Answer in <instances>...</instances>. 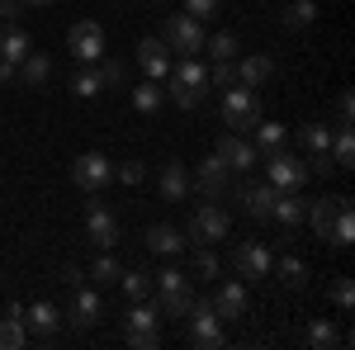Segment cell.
<instances>
[{"label":"cell","mask_w":355,"mask_h":350,"mask_svg":"<svg viewBox=\"0 0 355 350\" xmlns=\"http://www.w3.org/2000/svg\"><path fill=\"white\" fill-rule=\"evenodd\" d=\"M204 95H209V67L199 57L171 62V71H166V100H175L180 109H194Z\"/></svg>","instance_id":"cell-1"},{"label":"cell","mask_w":355,"mask_h":350,"mask_svg":"<svg viewBox=\"0 0 355 350\" xmlns=\"http://www.w3.org/2000/svg\"><path fill=\"white\" fill-rule=\"evenodd\" d=\"M218 114H223V128H227V133H251V128L261 123V95H256L251 85H227Z\"/></svg>","instance_id":"cell-2"},{"label":"cell","mask_w":355,"mask_h":350,"mask_svg":"<svg viewBox=\"0 0 355 350\" xmlns=\"http://www.w3.org/2000/svg\"><path fill=\"white\" fill-rule=\"evenodd\" d=\"M152 289H157V313L162 317H185L194 308V289H190V279L180 274V270L171 265V270H162V274H152Z\"/></svg>","instance_id":"cell-3"},{"label":"cell","mask_w":355,"mask_h":350,"mask_svg":"<svg viewBox=\"0 0 355 350\" xmlns=\"http://www.w3.org/2000/svg\"><path fill=\"white\" fill-rule=\"evenodd\" d=\"M204 24L199 19H190L185 10L180 15H166V24H162V43L171 48V53H180V57H199L204 53Z\"/></svg>","instance_id":"cell-4"},{"label":"cell","mask_w":355,"mask_h":350,"mask_svg":"<svg viewBox=\"0 0 355 350\" xmlns=\"http://www.w3.org/2000/svg\"><path fill=\"white\" fill-rule=\"evenodd\" d=\"M266 161V180H270L275 189H303L308 185V161L303 157H294V152H270V157H261Z\"/></svg>","instance_id":"cell-5"},{"label":"cell","mask_w":355,"mask_h":350,"mask_svg":"<svg viewBox=\"0 0 355 350\" xmlns=\"http://www.w3.org/2000/svg\"><path fill=\"white\" fill-rule=\"evenodd\" d=\"M190 242H199V246H214V242H223L227 237V213L218 209V199H204L199 209L190 213V232H185Z\"/></svg>","instance_id":"cell-6"},{"label":"cell","mask_w":355,"mask_h":350,"mask_svg":"<svg viewBox=\"0 0 355 350\" xmlns=\"http://www.w3.org/2000/svg\"><path fill=\"white\" fill-rule=\"evenodd\" d=\"M128 346L133 350H157L162 346V313L147 308L142 298H137L133 313H128Z\"/></svg>","instance_id":"cell-7"},{"label":"cell","mask_w":355,"mask_h":350,"mask_svg":"<svg viewBox=\"0 0 355 350\" xmlns=\"http://www.w3.org/2000/svg\"><path fill=\"white\" fill-rule=\"evenodd\" d=\"M67 53L76 57L81 67L100 62V57H105V28L95 24V19H81V24H71V33H67Z\"/></svg>","instance_id":"cell-8"},{"label":"cell","mask_w":355,"mask_h":350,"mask_svg":"<svg viewBox=\"0 0 355 350\" xmlns=\"http://www.w3.org/2000/svg\"><path fill=\"white\" fill-rule=\"evenodd\" d=\"M71 180L81 189H90V194H100V189L114 180V161L105 152H81V157L71 161Z\"/></svg>","instance_id":"cell-9"},{"label":"cell","mask_w":355,"mask_h":350,"mask_svg":"<svg viewBox=\"0 0 355 350\" xmlns=\"http://www.w3.org/2000/svg\"><path fill=\"white\" fill-rule=\"evenodd\" d=\"M185 322H190V346H204V350L223 346V317L209 303H194L190 313H185Z\"/></svg>","instance_id":"cell-10"},{"label":"cell","mask_w":355,"mask_h":350,"mask_svg":"<svg viewBox=\"0 0 355 350\" xmlns=\"http://www.w3.org/2000/svg\"><path fill=\"white\" fill-rule=\"evenodd\" d=\"M209 308L218 313L223 322H242L246 313H251V298H246V284H242V279H223L218 289H214V298H209Z\"/></svg>","instance_id":"cell-11"},{"label":"cell","mask_w":355,"mask_h":350,"mask_svg":"<svg viewBox=\"0 0 355 350\" xmlns=\"http://www.w3.org/2000/svg\"><path fill=\"white\" fill-rule=\"evenodd\" d=\"M232 265H237V274H242V279H251V284H256V279H266V274H270V246L266 242H237V251H232Z\"/></svg>","instance_id":"cell-12"},{"label":"cell","mask_w":355,"mask_h":350,"mask_svg":"<svg viewBox=\"0 0 355 350\" xmlns=\"http://www.w3.org/2000/svg\"><path fill=\"white\" fill-rule=\"evenodd\" d=\"M24 331H28V336H38V341H53L57 331H62V308L48 303V298L28 303V308H24Z\"/></svg>","instance_id":"cell-13"},{"label":"cell","mask_w":355,"mask_h":350,"mask_svg":"<svg viewBox=\"0 0 355 350\" xmlns=\"http://www.w3.org/2000/svg\"><path fill=\"white\" fill-rule=\"evenodd\" d=\"M85 237L100 246V251H110L114 242H119V218L95 199V204H85Z\"/></svg>","instance_id":"cell-14"},{"label":"cell","mask_w":355,"mask_h":350,"mask_svg":"<svg viewBox=\"0 0 355 350\" xmlns=\"http://www.w3.org/2000/svg\"><path fill=\"white\" fill-rule=\"evenodd\" d=\"M214 157H218L227 170H251V166L261 161V157H256V147H251L242 133H223L218 147H214Z\"/></svg>","instance_id":"cell-15"},{"label":"cell","mask_w":355,"mask_h":350,"mask_svg":"<svg viewBox=\"0 0 355 350\" xmlns=\"http://www.w3.org/2000/svg\"><path fill=\"white\" fill-rule=\"evenodd\" d=\"M137 67H142L147 81H166V71H171V48H166L162 38H137Z\"/></svg>","instance_id":"cell-16"},{"label":"cell","mask_w":355,"mask_h":350,"mask_svg":"<svg viewBox=\"0 0 355 350\" xmlns=\"http://www.w3.org/2000/svg\"><path fill=\"white\" fill-rule=\"evenodd\" d=\"M71 326H95L100 317H105V298H100V289H85V284H76L71 289Z\"/></svg>","instance_id":"cell-17"},{"label":"cell","mask_w":355,"mask_h":350,"mask_svg":"<svg viewBox=\"0 0 355 350\" xmlns=\"http://www.w3.org/2000/svg\"><path fill=\"white\" fill-rule=\"evenodd\" d=\"M237 199H242V209L256 218V222H266V218H270V209H275V199H279V189H275L270 180H251V185L237 189Z\"/></svg>","instance_id":"cell-18"},{"label":"cell","mask_w":355,"mask_h":350,"mask_svg":"<svg viewBox=\"0 0 355 350\" xmlns=\"http://www.w3.org/2000/svg\"><path fill=\"white\" fill-rule=\"evenodd\" d=\"M227 175H232V170H227L218 157H209V161L199 166V175L190 180V189H199L204 199H223V194H227Z\"/></svg>","instance_id":"cell-19"},{"label":"cell","mask_w":355,"mask_h":350,"mask_svg":"<svg viewBox=\"0 0 355 350\" xmlns=\"http://www.w3.org/2000/svg\"><path fill=\"white\" fill-rule=\"evenodd\" d=\"M341 204H346V194H322V199H313V204H308V222H313V232H318V237H322V242H327V232H331V218H336V209H341Z\"/></svg>","instance_id":"cell-20"},{"label":"cell","mask_w":355,"mask_h":350,"mask_svg":"<svg viewBox=\"0 0 355 350\" xmlns=\"http://www.w3.org/2000/svg\"><path fill=\"white\" fill-rule=\"evenodd\" d=\"M162 199L166 204H180L185 194H190V170H185V161H166L162 166Z\"/></svg>","instance_id":"cell-21"},{"label":"cell","mask_w":355,"mask_h":350,"mask_svg":"<svg viewBox=\"0 0 355 350\" xmlns=\"http://www.w3.org/2000/svg\"><path fill=\"white\" fill-rule=\"evenodd\" d=\"M303 213H308V199H299V189H279V199H275L270 218L279 222V227H299Z\"/></svg>","instance_id":"cell-22"},{"label":"cell","mask_w":355,"mask_h":350,"mask_svg":"<svg viewBox=\"0 0 355 350\" xmlns=\"http://www.w3.org/2000/svg\"><path fill=\"white\" fill-rule=\"evenodd\" d=\"M185 232H175L171 222H157V227H147V251H157V256H180L185 251Z\"/></svg>","instance_id":"cell-23"},{"label":"cell","mask_w":355,"mask_h":350,"mask_svg":"<svg viewBox=\"0 0 355 350\" xmlns=\"http://www.w3.org/2000/svg\"><path fill=\"white\" fill-rule=\"evenodd\" d=\"M48 81H53V62H48V53H28L24 62H19V85H24V90H43Z\"/></svg>","instance_id":"cell-24"},{"label":"cell","mask_w":355,"mask_h":350,"mask_svg":"<svg viewBox=\"0 0 355 350\" xmlns=\"http://www.w3.org/2000/svg\"><path fill=\"white\" fill-rule=\"evenodd\" d=\"M270 76H275V62L266 53H251V57L237 62V85H251V90H256V85H266Z\"/></svg>","instance_id":"cell-25"},{"label":"cell","mask_w":355,"mask_h":350,"mask_svg":"<svg viewBox=\"0 0 355 350\" xmlns=\"http://www.w3.org/2000/svg\"><path fill=\"white\" fill-rule=\"evenodd\" d=\"M33 53V43H28V33L24 28H15V24H0V62H24V57Z\"/></svg>","instance_id":"cell-26"},{"label":"cell","mask_w":355,"mask_h":350,"mask_svg":"<svg viewBox=\"0 0 355 350\" xmlns=\"http://www.w3.org/2000/svg\"><path fill=\"white\" fill-rule=\"evenodd\" d=\"M327 242L336 246V251H346V246L355 242V209H351V199L336 209V218H331V232H327Z\"/></svg>","instance_id":"cell-27"},{"label":"cell","mask_w":355,"mask_h":350,"mask_svg":"<svg viewBox=\"0 0 355 350\" xmlns=\"http://www.w3.org/2000/svg\"><path fill=\"white\" fill-rule=\"evenodd\" d=\"M251 133H256V142H251V147H256V157H270V152H279V147H284L289 128H284V123H266V119H261Z\"/></svg>","instance_id":"cell-28"},{"label":"cell","mask_w":355,"mask_h":350,"mask_svg":"<svg viewBox=\"0 0 355 350\" xmlns=\"http://www.w3.org/2000/svg\"><path fill=\"white\" fill-rule=\"evenodd\" d=\"M67 90H71L76 100H95V95L105 90V81H100V71H95V67H81V71H71V76H67Z\"/></svg>","instance_id":"cell-29"},{"label":"cell","mask_w":355,"mask_h":350,"mask_svg":"<svg viewBox=\"0 0 355 350\" xmlns=\"http://www.w3.org/2000/svg\"><path fill=\"white\" fill-rule=\"evenodd\" d=\"M327 157H331L336 170H351V166H355V137H351V128H336V133H331Z\"/></svg>","instance_id":"cell-30"},{"label":"cell","mask_w":355,"mask_h":350,"mask_svg":"<svg viewBox=\"0 0 355 350\" xmlns=\"http://www.w3.org/2000/svg\"><path fill=\"white\" fill-rule=\"evenodd\" d=\"M162 105H166V85L162 81H142L133 90V109H137V114H157Z\"/></svg>","instance_id":"cell-31"},{"label":"cell","mask_w":355,"mask_h":350,"mask_svg":"<svg viewBox=\"0 0 355 350\" xmlns=\"http://www.w3.org/2000/svg\"><path fill=\"white\" fill-rule=\"evenodd\" d=\"M318 19V0H289L284 5V28H308Z\"/></svg>","instance_id":"cell-32"},{"label":"cell","mask_w":355,"mask_h":350,"mask_svg":"<svg viewBox=\"0 0 355 350\" xmlns=\"http://www.w3.org/2000/svg\"><path fill=\"white\" fill-rule=\"evenodd\" d=\"M279 279H284L289 289H303V284H308V265H303V256L284 251V256H279Z\"/></svg>","instance_id":"cell-33"},{"label":"cell","mask_w":355,"mask_h":350,"mask_svg":"<svg viewBox=\"0 0 355 350\" xmlns=\"http://www.w3.org/2000/svg\"><path fill=\"white\" fill-rule=\"evenodd\" d=\"M204 53H214V62H232L242 53V43H237V33H214V38H204Z\"/></svg>","instance_id":"cell-34"},{"label":"cell","mask_w":355,"mask_h":350,"mask_svg":"<svg viewBox=\"0 0 355 350\" xmlns=\"http://www.w3.org/2000/svg\"><path fill=\"white\" fill-rule=\"evenodd\" d=\"M119 289L137 303V298L152 294V274H147V270H123V274H119Z\"/></svg>","instance_id":"cell-35"},{"label":"cell","mask_w":355,"mask_h":350,"mask_svg":"<svg viewBox=\"0 0 355 350\" xmlns=\"http://www.w3.org/2000/svg\"><path fill=\"white\" fill-rule=\"evenodd\" d=\"M24 341H28L24 317H10V313H5V322H0V350H19Z\"/></svg>","instance_id":"cell-36"},{"label":"cell","mask_w":355,"mask_h":350,"mask_svg":"<svg viewBox=\"0 0 355 350\" xmlns=\"http://www.w3.org/2000/svg\"><path fill=\"white\" fill-rule=\"evenodd\" d=\"M119 261L114 256H95V265H90V279H95V289H110V284H119Z\"/></svg>","instance_id":"cell-37"},{"label":"cell","mask_w":355,"mask_h":350,"mask_svg":"<svg viewBox=\"0 0 355 350\" xmlns=\"http://www.w3.org/2000/svg\"><path fill=\"white\" fill-rule=\"evenodd\" d=\"M299 142L308 147V152H327V147H331V128H327V123H303Z\"/></svg>","instance_id":"cell-38"},{"label":"cell","mask_w":355,"mask_h":350,"mask_svg":"<svg viewBox=\"0 0 355 350\" xmlns=\"http://www.w3.org/2000/svg\"><path fill=\"white\" fill-rule=\"evenodd\" d=\"M336 341H341V331H336L327 317H318V322L308 326V346H313V350H331Z\"/></svg>","instance_id":"cell-39"},{"label":"cell","mask_w":355,"mask_h":350,"mask_svg":"<svg viewBox=\"0 0 355 350\" xmlns=\"http://www.w3.org/2000/svg\"><path fill=\"white\" fill-rule=\"evenodd\" d=\"M218 270H223V261H218L214 246H199V251H194V274H199V279H218Z\"/></svg>","instance_id":"cell-40"},{"label":"cell","mask_w":355,"mask_h":350,"mask_svg":"<svg viewBox=\"0 0 355 350\" xmlns=\"http://www.w3.org/2000/svg\"><path fill=\"white\" fill-rule=\"evenodd\" d=\"M331 298H336V308H341V313H351V308H355V284L346 279V274H336V279H331Z\"/></svg>","instance_id":"cell-41"},{"label":"cell","mask_w":355,"mask_h":350,"mask_svg":"<svg viewBox=\"0 0 355 350\" xmlns=\"http://www.w3.org/2000/svg\"><path fill=\"white\" fill-rule=\"evenodd\" d=\"M209 85H214V90L237 85V67H232V62H214V67H209Z\"/></svg>","instance_id":"cell-42"},{"label":"cell","mask_w":355,"mask_h":350,"mask_svg":"<svg viewBox=\"0 0 355 350\" xmlns=\"http://www.w3.org/2000/svg\"><path fill=\"white\" fill-rule=\"evenodd\" d=\"M185 15L204 24V19H214V15H218V0H185Z\"/></svg>","instance_id":"cell-43"},{"label":"cell","mask_w":355,"mask_h":350,"mask_svg":"<svg viewBox=\"0 0 355 350\" xmlns=\"http://www.w3.org/2000/svg\"><path fill=\"white\" fill-rule=\"evenodd\" d=\"M114 175H119L123 185H142V180H147V166H142V161H123Z\"/></svg>","instance_id":"cell-44"},{"label":"cell","mask_w":355,"mask_h":350,"mask_svg":"<svg viewBox=\"0 0 355 350\" xmlns=\"http://www.w3.org/2000/svg\"><path fill=\"white\" fill-rule=\"evenodd\" d=\"M351 109H355L351 90H341V100H336V128H351Z\"/></svg>","instance_id":"cell-45"},{"label":"cell","mask_w":355,"mask_h":350,"mask_svg":"<svg viewBox=\"0 0 355 350\" xmlns=\"http://www.w3.org/2000/svg\"><path fill=\"white\" fill-rule=\"evenodd\" d=\"M19 10H24V0H0V19H5V24H15Z\"/></svg>","instance_id":"cell-46"},{"label":"cell","mask_w":355,"mask_h":350,"mask_svg":"<svg viewBox=\"0 0 355 350\" xmlns=\"http://www.w3.org/2000/svg\"><path fill=\"white\" fill-rule=\"evenodd\" d=\"M100 81H105V85H119V81H123V62H105Z\"/></svg>","instance_id":"cell-47"},{"label":"cell","mask_w":355,"mask_h":350,"mask_svg":"<svg viewBox=\"0 0 355 350\" xmlns=\"http://www.w3.org/2000/svg\"><path fill=\"white\" fill-rule=\"evenodd\" d=\"M15 81H19V67H15V62H0V90L15 85Z\"/></svg>","instance_id":"cell-48"},{"label":"cell","mask_w":355,"mask_h":350,"mask_svg":"<svg viewBox=\"0 0 355 350\" xmlns=\"http://www.w3.org/2000/svg\"><path fill=\"white\" fill-rule=\"evenodd\" d=\"M62 284H67V289H76V284H85V279H81V270H76V265H62Z\"/></svg>","instance_id":"cell-49"},{"label":"cell","mask_w":355,"mask_h":350,"mask_svg":"<svg viewBox=\"0 0 355 350\" xmlns=\"http://www.w3.org/2000/svg\"><path fill=\"white\" fill-rule=\"evenodd\" d=\"M28 10H48V5H57V0H24Z\"/></svg>","instance_id":"cell-50"},{"label":"cell","mask_w":355,"mask_h":350,"mask_svg":"<svg viewBox=\"0 0 355 350\" xmlns=\"http://www.w3.org/2000/svg\"><path fill=\"white\" fill-rule=\"evenodd\" d=\"M152 5H166V0H152Z\"/></svg>","instance_id":"cell-51"}]
</instances>
